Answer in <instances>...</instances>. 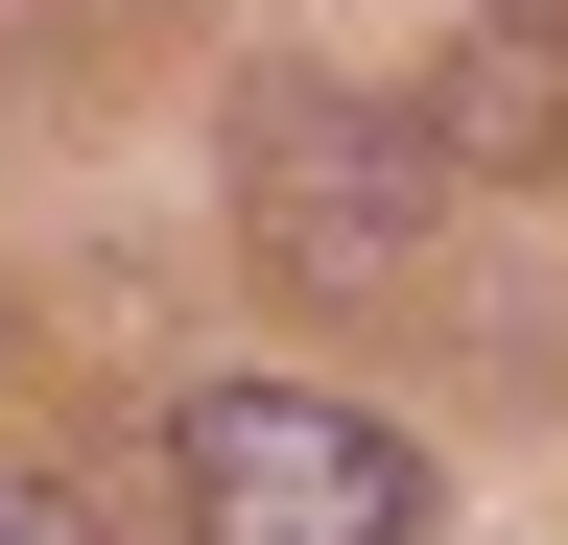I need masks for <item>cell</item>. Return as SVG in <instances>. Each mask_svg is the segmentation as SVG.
Wrapping results in <instances>:
<instances>
[{"label":"cell","mask_w":568,"mask_h":545,"mask_svg":"<svg viewBox=\"0 0 568 545\" xmlns=\"http://www.w3.org/2000/svg\"><path fill=\"white\" fill-rule=\"evenodd\" d=\"M166 498H190V545H426V451L332 380H190Z\"/></svg>","instance_id":"6da1fadb"},{"label":"cell","mask_w":568,"mask_h":545,"mask_svg":"<svg viewBox=\"0 0 568 545\" xmlns=\"http://www.w3.org/2000/svg\"><path fill=\"white\" fill-rule=\"evenodd\" d=\"M426 190H450V143L379 119L355 72H308V48L237 95V238L284 261V285H403V261H426Z\"/></svg>","instance_id":"7a4b0ae2"},{"label":"cell","mask_w":568,"mask_h":545,"mask_svg":"<svg viewBox=\"0 0 568 545\" xmlns=\"http://www.w3.org/2000/svg\"><path fill=\"white\" fill-rule=\"evenodd\" d=\"M308 72H355L379 119H426L450 166H545L568 143V0H308Z\"/></svg>","instance_id":"3957f363"},{"label":"cell","mask_w":568,"mask_h":545,"mask_svg":"<svg viewBox=\"0 0 568 545\" xmlns=\"http://www.w3.org/2000/svg\"><path fill=\"white\" fill-rule=\"evenodd\" d=\"M0 545H119V522L71 498V474H24V451H0Z\"/></svg>","instance_id":"277c9868"}]
</instances>
